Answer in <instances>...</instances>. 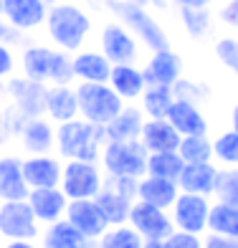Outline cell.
I'll return each mask as SVG.
<instances>
[{
  "mask_svg": "<svg viewBox=\"0 0 238 248\" xmlns=\"http://www.w3.org/2000/svg\"><path fill=\"white\" fill-rule=\"evenodd\" d=\"M215 183H218V170L210 162H190L183 167V172L177 177V187L183 193L192 195H213Z\"/></svg>",
  "mask_w": 238,
  "mask_h": 248,
  "instance_id": "13",
  "label": "cell"
},
{
  "mask_svg": "<svg viewBox=\"0 0 238 248\" xmlns=\"http://www.w3.org/2000/svg\"><path fill=\"white\" fill-rule=\"evenodd\" d=\"M215 53H218V59H221L225 66H231V69L236 71V76H238V41L223 38L218 46H215Z\"/></svg>",
  "mask_w": 238,
  "mask_h": 248,
  "instance_id": "39",
  "label": "cell"
},
{
  "mask_svg": "<svg viewBox=\"0 0 238 248\" xmlns=\"http://www.w3.org/2000/svg\"><path fill=\"white\" fill-rule=\"evenodd\" d=\"M101 177L94 162H81V160H71L61 172V190L69 200H86V198H96L101 190Z\"/></svg>",
  "mask_w": 238,
  "mask_h": 248,
  "instance_id": "9",
  "label": "cell"
},
{
  "mask_svg": "<svg viewBox=\"0 0 238 248\" xmlns=\"http://www.w3.org/2000/svg\"><path fill=\"white\" fill-rule=\"evenodd\" d=\"M3 16L13 28H36L46 20L48 10L43 0H3Z\"/></svg>",
  "mask_w": 238,
  "mask_h": 248,
  "instance_id": "16",
  "label": "cell"
},
{
  "mask_svg": "<svg viewBox=\"0 0 238 248\" xmlns=\"http://www.w3.org/2000/svg\"><path fill=\"white\" fill-rule=\"evenodd\" d=\"M0 235L8 241H33L38 235V220L28 200H5L0 205Z\"/></svg>",
  "mask_w": 238,
  "mask_h": 248,
  "instance_id": "7",
  "label": "cell"
},
{
  "mask_svg": "<svg viewBox=\"0 0 238 248\" xmlns=\"http://www.w3.org/2000/svg\"><path fill=\"white\" fill-rule=\"evenodd\" d=\"M213 155L225 165H238V132H225L213 142Z\"/></svg>",
  "mask_w": 238,
  "mask_h": 248,
  "instance_id": "37",
  "label": "cell"
},
{
  "mask_svg": "<svg viewBox=\"0 0 238 248\" xmlns=\"http://www.w3.org/2000/svg\"><path fill=\"white\" fill-rule=\"evenodd\" d=\"M233 132H238V104L233 109Z\"/></svg>",
  "mask_w": 238,
  "mask_h": 248,
  "instance_id": "49",
  "label": "cell"
},
{
  "mask_svg": "<svg viewBox=\"0 0 238 248\" xmlns=\"http://www.w3.org/2000/svg\"><path fill=\"white\" fill-rule=\"evenodd\" d=\"M173 104H175V94L170 86H150L144 92V111L152 119H167Z\"/></svg>",
  "mask_w": 238,
  "mask_h": 248,
  "instance_id": "32",
  "label": "cell"
},
{
  "mask_svg": "<svg viewBox=\"0 0 238 248\" xmlns=\"http://www.w3.org/2000/svg\"><path fill=\"white\" fill-rule=\"evenodd\" d=\"M94 200L99 202V208H101V213L107 216L109 225H122V223L129 220V210H132V202H134V200L124 198V195L114 193V190H109V187H104V185H101L99 195H96Z\"/></svg>",
  "mask_w": 238,
  "mask_h": 248,
  "instance_id": "27",
  "label": "cell"
},
{
  "mask_svg": "<svg viewBox=\"0 0 238 248\" xmlns=\"http://www.w3.org/2000/svg\"><path fill=\"white\" fill-rule=\"evenodd\" d=\"M43 248H92V241L66 218H61L56 223H48L43 233Z\"/></svg>",
  "mask_w": 238,
  "mask_h": 248,
  "instance_id": "21",
  "label": "cell"
},
{
  "mask_svg": "<svg viewBox=\"0 0 238 248\" xmlns=\"http://www.w3.org/2000/svg\"><path fill=\"white\" fill-rule=\"evenodd\" d=\"M165 248H203L200 235L185 233V231H173V235L165 241Z\"/></svg>",
  "mask_w": 238,
  "mask_h": 248,
  "instance_id": "40",
  "label": "cell"
},
{
  "mask_svg": "<svg viewBox=\"0 0 238 248\" xmlns=\"http://www.w3.org/2000/svg\"><path fill=\"white\" fill-rule=\"evenodd\" d=\"M23 69H26V76L31 78V81H56V86L59 84H69L74 78V66L71 61L66 59L63 53H56L51 48H28L26 56H23Z\"/></svg>",
  "mask_w": 238,
  "mask_h": 248,
  "instance_id": "4",
  "label": "cell"
},
{
  "mask_svg": "<svg viewBox=\"0 0 238 248\" xmlns=\"http://www.w3.org/2000/svg\"><path fill=\"white\" fill-rule=\"evenodd\" d=\"M167 122L173 124L183 137H188V134H206V129H208V124L198 111V107L190 104V101H180V99H175V104L167 114Z\"/></svg>",
  "mask_w": 238,
  "mask_h": 248,
  "instance_id": "23",
  "label": "cell"
},
{
  "mask_svg": "<svg viewBox=\"0 0 238 248\" xmlns=\"http://www.w3.org/2000/svg\"><path fill=\"white\" fill-rule=\"evenodd\" d=\"M13 38H18V33H13V28H10L8 23H3V18H0V43L13 41Z\"/></svg>",
  "mask_w": 238,
  "mask_h": 248,
  "instance_id": "45",
  "label": "cell"
},
{
  "mask_svg": "<svg viewBox=\"0 0 238 248\" xmlns=\"http://www.w3.org/2000/svg\"><path fill=\"white\" fill-rule=\"evenodd\" d=\"M43 3H46V5H48V3H56V0H43Z\"/></svg>",
  "mask_w": 238,
  "mask_h": 248,
  "instance_id": "51",
  "label": "cell"
},
{
  "mask_svg": "<svg viewBox=\"0 0 238 248\" xmlns=\"http://www.w3.org/2000/svg\"><path fill=\"white\" fill-rule=\"evenodd\" d=\"M208 216H210V202L206 195H192V193H180L175 205H173V223L175 231L185 233H206L208 231Z\"/></svg>",
  "mask_w": 238,
  "mask_h": 248,
  "instance_id": "10",
  "label": "cell"
},
{
  "mask_svg": "<svg viewBox=\"0 0 238 248\" xmlns=\"http://www.w3.org/2000/svg\"><path fill=\"white\" fill-rule=\"evenodd\" d=\"M101 51L111 61V66L119 63H132L134 56H137V46L127 31L122 26H107L101 33Z\"/></svg>",
  "mask_w": 238,
  "mask_h": 248,
  "instance_id": "18",
  "label": "cell"
},
{
  "mask_svg": "<svg viewBox=\"0 0 238 248\" xmlns=\"http://www.w3.org/2000/svg\"><path fill=\"white\" fill-rule=\"evenodd\" d=\"M183 167L185 162L177 152H150V157H147V175H155V177H165L177 183Z\"/></svg>",
  "mask_w": 238,
  "mask_h": 248,
  "instance_id": "29",
  "label": "cell"
},
{
  "mask_svg": "<svg viewBox=\"0 0 238 248\" xmlns=\"http://www.w3.org/2000/svg\"><path fill=\"white\" fill-rule=\"evenodd\" d=\"M142 127L144 122H142L140 109H122L109 124H104V137H109V142L137 140L142 134Z\"/></svg>",
  "mask_w": 238,
  "mask_h": 248,
  "instance_id": "24",
  "label": "cell"
},
{
  "mask_svg": "<svg viewBox=\"0 0 238 248\" xmlns=\"http://www.w3.org/2000/svg\"><path fill=\"white\" fill-rule=\"evenodd\" d=\"M23 144H26V150L31 152H48L51 150V144H53V132L46 122H41V119H31L26 127H23Z\"/></svg>",
  "mask_w": 238,
  "mask_h": 248,
  "instance_id": "34",
  "label": "cell"
},
{
  "mask_svg": "<svg viewBox=\"0 0 238 248\" xmlns=\"http://www.w3.org/2000/svg\"><path fill=\"white\" fill-rule=\"evenodd\" d=\"M5 248H43V246H36V243H31V241H10Z\"/></svg>",
  "mask_w": 238,
  "mask_h": 248,
  "instance_id": "46",
  "label": "cell"
},
{
  "mask_svg": "<svg viewBox=\"0 0 238 248\" xmlns=\"http://www.w3.org/2000/svg\"><path fill=\"white\" fill-rule=\"evenodd\" d=\"M147 157H150V152L140 140L109 142L104 147V167L109 175L142 177L147 175Z\"/></svg>",
  "mask_w": 238,
  "mask_h": 248,
  "instance_id": "6",
  "label": "cell"
},
{
  "mask_svg": "<svg viewBox=\"0 0 238 248\" xmlns=\"http://www.w3.org/2000/svg\"><path fill=\"white\" fill-rule=\"evenodd\" d=\"M46 20H48L51 38L59 43V46L69 48V51H76L79 46H81L89 28H92L86 13L79 10L76 5H56V8L48 10Z\"/></svg>",
  "mask_w": 238,
  "mask_h": 248,
  "instance_id": "3",
  "label": "cell"
},
{
  "mask_svg": "<svg viewBox=\"0 0 238 248\" xmlns=\"http://www.w3.org/2000/svg\"><path fill=\"white\" fill-rule=\"evenodd\" d=\"M10 69H13V56H10V51L0 43V78H3Z\"/></svg>",
  "mask_w": 238,
  "mask_h": 248,
  "instance_id": "44",
  "label": "cell"
},
{
  "mask_svg": "<svg viewBox=\"0 0 238 248\" xmlns=\"http://www.w3.org/2000/svg\"><path fill=\"white\" fill-rule=\"evenodd\" d=\"M31 187L23 177V162L16 157L0 160V200H26Z\"/></svg>",
  "mask_w": 238,
  "mask_h": 248,
  "instance_id": "20",
  "label": "cell"
},
{
  "mask_svg": "<svg viewBox=\"0 0 238 248\" xmlns=\"http://www.w3.org/2000/svg\"><path fill=\"white\" fill-rule=\"evenodd\" d=\"M104 140V127L86 119L63 122L59 129V150L69 160L94 162L99 157V142Z\"/></svg>",
  "mask_w": 238,
  "mask_h": 248,
  "instance_id": "1",
  "label": "cell"
},
{
  "mask_svg": "<svg viewBox=\"0 0 238 248\" xmlns=\"http://www.w3.org/2000/svg\"><path fill=\"white\" fill-rule=\"evenodd\" d=\"M109 84L122 99H134L140 96V92H144V74L132 69L129 63H119V66H111Z\"/></svg>",
  "mask_w": 238,
  "mask_h": 248,
  "instance_id": "26",
  "label": "cell"
},
{
  "mask_svg": "<svg viewBox=\"0 0 238 248\" xmlns=\"http://www.w3.org/2000/svg\"><path fill=\"white\" fill-rule=\"evenodd\" d=\"M66 220H69L74 228H79L89 241H99L104 231L109 228V220L107 216L101 213L99 202L94 198H86V200H69L66 205Z\"/></svg>",
  "mask_w": 238,
  "mask_h": 248,
  "instance_id": "11",
  "label": "cell"
},
{
  "mask_svg": "<svg viewBox=\"0 0 238 248\" xmlns=\"http://www.w3.org/2000/svg\"><path fill=\"white\" fill-rule=\"evenodd\" d=\"M177 155L183 157V162H210L213 157V144L206 140V134H188V137L180 140Z\"/></svg>",
  "mask_w": 238,
  "mask_h": 248,
  "instance_id": "33",
  "label": "cell"
},
{
  "mask_svg": "<svg viewBox=\"0 0 238 248\" xmlns=\"http://www.w3.org/2000/svg\"><path fill=\"white\" fill-rule=\"evenodd\" d=\"M223 20L225 23H231V26H238V0H231L228 5L223 8Z\"/></svg>",
  "mask_w": 238,
  "mask_h": 248,
  "instance_id": "43",
  "label": "cell"
},
{
  "mask_svg": "<svg viewBox=\"0 0 238 248\" xmlns=\"http://www.w3.org/2000/svg\"><path fill=\"white\" fill-rule=\"evenodd\" d=\"M61 172H63V167L56 162L53 157L36 155V157L23 160V177H26L31 190H36V187H59Z\"/></svg>",
  "mask_w": 238,
  "mask_h": 248,
  "instance_id": "14",
  "label": "cell"
},
{
  "mask_svg": "<svg viewBox=\"0 0 238 248\" xmlns=\"http://www.w3.org/2000/svg\"><path fill=\"white\" fill-rule=\"evenodd\" d=\"M177 195H180V187L175 180H165V177H155V175H144L137 187V200L150 202V205L162 208V210L173 208Z\"/></svg>",
  "mask_w": 238,
  "mask_h": 248,
  "instance_id": "15",
  "label": "cell"
},
{
  "mask_svg": "<svg viewBox=\"0 0 238 248\" xmlns=\"http://www.w3.org/2000/svg\"><path fill=\"white\" fill-rule=\"evenodd\" d=\"M180 5H188V8H206L210 0H177Z\"/></svg>",
  "mask_w": 238,
  "mask_h": 248,
  "instance_id": "47",
  "label": "cell"
},
{
  "mask_svg": "<svg viewBox=\"0 0 238 248\" xmlns=\"http://www.w3.org/2000/svg\"><path fill=\"white\" fill-rule=\"evenodd\" d=\"M142 246H144L142 235L129 223H122V225H109L104 235L99 238L96 248H142Z\"/></svg>",
  "mask_w": 238,
  "mask_h": 248,
  "instance_id": "31",
  "label": "cell"
},
{
  "mask_svg": "<svg viewBox=\"0 0 238 248\" xmlns=\"http://www.w3.org/2000/svg\"><path fill=\"white\" fill-rule=\"evenodd\" d=\"M127 223L142 235L144 241H167L170 235H173V231H175L173 218H170L162 208H155V205L142 202V200L132 202Z\"/></svg>",
  "mask_w": 238,
  "mask_h": 248,
  "instance_id": "8",
  "label": "cell"
},
{
  "mask_svg": "<svg viewBox=\"0 0 238 248\" xmlns=\"http://www.w3.org/2000/svg\"><path fill=\"white\" fill-rule=\"evenodd\" d=\"M180 16H183V23H185V28L190 31L192 38H200V36H206V33H208L210 16H208L206 8H188V5H183Z\"/></svg>",
  "mask_w": 238,
  "mask_h": 248,
  "instance_id": "36",
  "label": "cell"
},
{
  "mask_svg": "<svg viewBox=\"0 0 238 248\" xmlns=\"http://www.w3.org/2000/svg\"><path fill=\"white\" fill-rule=\"evenodd\" d=\"M10 92H13L18 104L23 107L28 114H36V111H41L46 107V92L48 89H43L38 81H31V78H26V81H13L10 84Z\"/></svg>",
  "mask_w": 238,
  "mask_h": 248,
  "instance_id": "28",
  "label": "cell"
},
{
  "mask_svg": "<svg viewBox=\"0 0 238 248\" xmlns=\"http://www.w3.org/2000/svg\"><path fill=\"white\" fill-rule=\"evenodd\" d=\"M46 111L56 119V122H71L79 111V99H76V92H71L69 86H53L46 92Z\"/></svg>",
  "mask_w": 238,
  "mask_h": 248,
  "instance_id": "25",
  "label": "cell"
},
{
  "mask_svg": "<svg viewBox=\"0 0 238 248\" xmlns=\"http://www.w3.org/2000/svg\"><path fill=\"white\" fill-rule=\"evenodd\" d=\"M215 198L218 202H225V205L238 208V167H231V170H221L218 172V183H215Z\"/></svg>",
  "mask_w": 238,
  "mask_h": 248,
  "instance_id": "35",
  "label": "cell"
},
{
  "mask_svg": "<svg viewBox=\"0 0 238 248\" xmlns=\"http://www.w3.org/2000/svg\"><path fill=\"white\" fill-rule=\"evenodd\" d=\"M208 231L210 233H221V235H231V238H238V208L225 205V202H215V205H210Z\"/></svg>",
  "mask_w": 238,
  "mask_h": 248,
  "instance_id": "30",
  "label": "cell"
},
{
  "mask_svg": "<svg viewBox=\"0 0 238 248\" xmlns=\"http://www.w3.org/2000/svg\"><path fill=\"white\" fill-rule=\"evenodd\" d=\"M142 248H165V241H144Z\"/></svg>",
  "mask_w": 238,
  "mask_h": 248,
  "instance_id": "48",
  "label": "cell"
},
{
  "mask_svg": "<svg viewBox=\"0 0 238 248\" xmlns=\"http://www.w3.org/2000/svg\"><path fill=\"white\" fill-rule=\"evenodd\" d=\"M28 205L33 210L38 223H56L66 216V205L69 198L63 195V190L59 187H36L28 193Z\"/></svg>",
  "mask_w": 238,
  "mask_h": 248,
  "instance_id": "12",
  "label": "cell"
},
{
  "mask_svg": "<svg viewBox=\"0 0 238 248\" xmlns=\"http://www.w3.org/2000/svg\"><path fill=\"white\" fill-rule=\"evenodd\" d=\"M173 86H175V99H180V101H190V104H195L198 96H203L200 89L192 86L190 81H180V78H177Z\"/></svg>",
  "mask_w": 238,
  "mask_h": 248,
  "instance_id": "41",
  "label": "cell"
},
{
  "mask_svg": "<svg viewBox=\"0 0 238 248\" xmlns=\"http://www.w3.org/2000/svg\"><path fill=\"white\" fill-rule=\"evenodd\" d=\"M107 5L114 10V13H117L132 31H137V36H140L152 51H165V48H170L165 31L160 28V23H157V20L147 13L142 5L132 3V0H107Z\"/></svg>",
  "mask_w": 238,
  "mask_h": 248,
  "instance_id": "5",
  "label": "cell"
},
{
  "mask_svg": "<svg viewBox=\"0 0 238 248\" xmlns=\"http://www.w3.org/2000/svg\"><path fill=\"white\" fill-rule=\"evenodd\" d=\"M203 248H238V238L221 235V233H208L203 238Z\"/></svg>",
  "mask_w": 238,
  "mask_h": 248,
  "instance_id": "42",
  "label": "cell"
},
{
  "mask_svg": "<svg viewBox=\"0 0 238 248\" xmlns=\"http://www.w3.org/2000/svg\"><path fill=\"white\" fill-rule=\"evenodd\" d=\"M132 3H137V5H144V3H147V0H132Z\"/></svg>",
  "mask_w": 238,
  "mask_h": 248,
  "instance_id": "50",
  "label": "cell"
},
{
  "mask_svg": "<svg viewBox=\"0 0 238 248\" xmlns=\"http://www.w3.org/2000/svg\"><path fill=\"white\" fill-rule=\"evenodd\" d=\"M0 238H3V235H0Z\"/></svg>",
  "mask_w": 238,
  "mask_h": 248,
  "instance_id": "52",
  "label": "cell"
},
{
  "mask_svg": "<svg viewBox=\"0 0 238 248\" xmlns=\"http://www.w3.org/2000/svg\"><path fill=\"white\" fill-rule=\"evenodd\" d=\"M74 76H79L81 81H92V84H107L111 76V61L104 53H79L74 59Z\"/></svg>",
  "mask_w": 238,
  "mask_h": 248,
  "instance_id": "22",
  "label": "cell"
},
{
  "mask_svg": "<svg viewBox=\"0 0 238 248\" xmlns=\"http://www.w3.org/2000/svg\"><path fill=\"white\" fill-rule=\"evenodd\" d=\"M180 71H183V61L177 59V53H173L170 48L155 51L152 61L147 63V69H144V84H150V86H173L180 78Z\"/></svg>",
  "mask_w": 238,
  "mask_h": 248,
  "instance_id": "17",
  "label": "cell"
},
{
  "mask_svg": "<svg viewBox=\"0 0 238 248\" xmlns=\"http://www.w3.org/2000/svg\"><path fill=\"white\" fill-rule=\"evenodd\" d=\"M76 99H79V109L86 122L104 127L122 111V96L107 84H92L84 81L76 89Z\"/></svg>",
  "mask_w": 238,
  "mask_h": 248,
  "instance_id": "2",
  "label": "cell"
},
{
  "mask_svg": "<svg viewBox=\"0 0 238 248\" xmlns=\"http://www.w3.org/2000/svg\"><path fill=\"white\" fill-rule=\"evenodd\" d=\"M142 144L147 152H177L180 132L167 119H150L142 127Z\"/></svg>",
  "mask_w": 238,
  "mask_h": 248,
  "instance_id": "19",
  "label": "cell"
},
{
  "mask_svg": "<svg viewBox=\"0 0 238 248\" xmlns=\"http://www.w3.org/2000/svg\"><path fill=\"white\" fill-rule=\"evenodd\" d=\"M104 187L114 190V193L137 200V187H140V177H127V175H109V180L104 183Z\"/></svg>",
  "mask_w": 238,
  "mask_h": 248,
  "instance_id": "38",
  "label": "cell"
}]
</instances>
